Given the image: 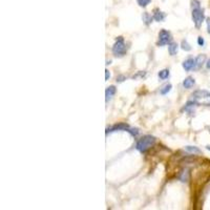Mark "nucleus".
<instances>
[{"instance_id":"obj_1","label":"nucleus","mask_w":210,"mask_h":210,"mask_svg":"<svg viewBox=\"0 0 210 210\" xmlns=\"http://www.w3.org/2000/svg\"><path fill=\"white\" fill-rule=\"evenodd\" d=\"M191 8H192V20H193L196 27H200L202 25L203 21H204V11L201 8V4L199 0H192L191 2Z\"/></svg>"},{"instance_id":"obj_2","label":"nucleus","mask_w":210,"mask_h":210,"mask_svg":"<svg viewBox=\"0 0 210 210\" xmlns=\"http://www.w3.org/2000/svg\"><path fill=\"white\" fill-rule=\"evenodd\" d=\"M191 100L199 105L210 106V92L208 90H196L191 95Z\"/></svg>"},{"instance_id":"obj_3","label":"nucleus","mask_w":210,"mask_h":210,"mask_svg":"<svg viewBox=\"0 0 210 210\" xmlns=\"http://www.w3.org/2000/svg\"><path fill=\"white\" fill-rule=\"evenodd\" d=\"M155 144V138L152 136H144L143 138L137 142L136 148L140 151V152H146L147 150L153 147V145Z\"/></svg>"},{"instance_id":"obj_4","label":"nucleus","mask_w":210,"mask_h":210,"mask_svg":"<svg viewBox=\"0 0 210 210\" xmlns=\"http://www.w3.org/2000/svg\"><path fill=\"white\" fill-rule=\"evenodd\" d=\"M112 53L117 57H122V56H124L126 54V46H125L123 37H119L117 39L116 43L112 46Z\"/></svg>"},{"instance_id":"obj_5","label":"nucleus","mask_w":210,"mask_h":210,"mask_svg":"<svg viewBox=\"0 0 210 210\" xmlns=\"http://www.w3.org/2000/svg\"><path fill=\"white\" fill-rule=\"evenodd\" d=\"M172 41V37L171 34L169 33L166 30H162L159 34V41H158V45L160 46H163V45L166 44H170Z\"/></svg>"},{"instance_id":"obj_6","label":"nucleus","mask_w":210,"mask_h":210,"mask_svg":"<svg viewBox=\"0 0 210 210\" xmlns=\"http://www.w3.org/2000/svg\"><path fill=\"white\" fill-rule=\"evenodd\" d=\"M183 68L187 71H189L191 70H196V59L188 58L187 60H185V61L183 62Z\"/></svg>"},{"instance_id":"obj_7","label":"nucleus","mask_w":210,"mask_h":210,"mask_svg":"<svg viewBox=\"0 0 210 210\" xmlns=\"http://www.w3.org/2000/svg\"><path fill=\"white\" fill-rule=\"evenodd\" d=\"M128 128L129 127L127 124H125V123H120V124L114 125L111 128H108L107 130H106V133H108V131H116V130H127Z\"/></svg>"},{"instance_id":"obj_8","label":"nucleus","mask_w":210,"mask_h":210,"mask_svg":"<svg viewBox=\"0 0 210 210\" xmlns=\"http://www.w3.org/2000/svg\"><path fill=\"white\" fill-rule=\"evenodd\" d=\"M166 15L164 14L163 12H161L160 10H155V14H153L152 18L155 19V21H159V22H161V21H163L164 19H165Z\"/></svg>"},{"instance_id":"obj_9","label":"nucleus","mask_w":210,"mask_h":210,"mask_svg":"<svg viewBox=\"0 0 210 210\" xmlns=\"http://www.w3.org/2000/svg\"><path fill=\"white\" fill-rule=\"evenodd\" d=\"M194 84H196V81H194V79L192 77H187L183 81V86L185 88H191Z\"/></svg>"},{"instance_id":"obj_10","label":"nucleus","mask_w":210,"mask_h":210,"mask_svg":"<svg viewBox=\"0 0 210 210\" xmlns=\"http://www.w3.org/2000/svg\"><path fill=\"white\" fill-rule=\"evenodd\" d=\"M114 94H116V86L111 85V86H109V87L106 88V90H105L106 101H108V99L111 98V97L114 96Z\"/></svg>"},{"instance_id":"obj_11","label":"nucleus","mask_w":210,"mask_h":210,"mask_svg":"<svg viewBox=\"0 0 210 210\" xmlns=\"http://www.w3.org/2000/svg\"><path fill=\"white\" fill-rule=\"evenodd\" d=\"M205 59H206L205 55H199L198 57L196 58V68L202 67V65L205 62Z\"/></svg>"},{"instance_id":"obj_12","label":"nucleus","mask_w":210,"mask_h":210,"mask_svg":"<svg viewBox=\"0 0 210 210\" xmlns=\"http://www.w3.org/2000/svg\"><path fill=\"white\" fill-rule=\"evenodd\" d=\"M177 49H179V45L174 42H171L168 46V51H169V54L171 56H174L175 54L177 53Z\"/></svg>"},{"instance_id":"obj_13","label":"nucleus","mask_w":210,"mask_h":210,"mask_svg":"<svg viewBox=\"0 0 210 210\" xmlns=\"http://www.w3.org/2000/svg\"><path fill=\"white\" fill-rule=\"evenodd\" d=\"M185 149L187 151H189V152L193 153V155H196H196H200V153H201V150L196 146H186Z\"/></svg>"},{"instance_id":"obj_14","label":"nucleus","mask_w":210,"mask_h":210,"mask_svg":"<svg viewBox=\"0 0 210 210\" xmlns=\"http://www.w3.org/2000/svg\"><path fill=\"white\" fill-rule=\"evenodd\" d=\"M169 77V71L168 70H163L159 73V78L161 80H165Z\"/></svg>"},{"instance_id":"obj_15","label":"nucleus","mask_w":210,"mask_h":210,"mask_svg":"<svg viewBox=\"0 0 210 210\" xmlns=\"http://www.w3.org/2000/svg\"><path fill=\"white\" fill-rule=\"evenodd\" d=\"M171 87H172V85L171 84H166L165 86H163V88H162L161 90H160V92H161L162 95H166V94H168V92L171 90Z\"/></svg>"},{"instance_id":"obj_16","label":"nucleus","mask_w":210,"mask_h":210,"mask_svg":"<svg viewBox=\"0 0 210 210\" xmlns=\"http://www.w3.org/2000/svg\"><path fill=\"white\" fill-rule=\"evenodd\" d=\"M142 19L147 25H148L149 23L151 22V20H152V18H151V16L148 14V13H144V14H143V16H142Z\"/></svg>"},{"instance_id":"obj_17","label":"nucleus","mask_w":210,"mask_h":210,"mask_svg":"<svg viewBox=\"0 0 210 210\" xmlns=\"http://www.w3.org/2000/svg\"><path fill=\"white\" fill-rule=\"evenodd\" d=\"M181 46H182V49H183L184 51H186V52H189L190 49H191V46H190V45L188 44V42H187V41H185V40H183V41H182V44H181Z\"/></svg>"},{"instance_id":"obj_18","label":"nucleus","mask_w":210,"mask_h":210,"mask_svg":"<svg viewBox=\"0 0 210 210\" xmlns=\"http://www.w3.org/2000/svg\"><path fill=\"white\" fill-rule=\"evenodd\" d=\"M150 1L151 0H138V4L140 6H142V8H145V6H147L150 3Z\"/></svg>"},{"instance_id":"obj_19","label":"nucleus","mask_w":210,"mask_h":210,"mask_svg":"<svg viewBox=\"0 0 210 210\" xmlns=\"http://www.w3.org/2000/svg\"><path fill=\"white\" fill-rule=\"evenodd\" d=\"M127 131H128L131 136H137L138 133H139V129L138 128H128Z\"/></svg>"},{"instance_id":"obj_20","label":"nucleus","mask_w":210,"mask_h":210,"mask_svg":"<svg viewBox=\"0 0 210 210\" xmlns=\"http://www.w3.org/2000/svg\"><path fill=\"white\" fill-rule=\"evenodd\" d=\"M124 80H126V78H125L124 76H122V75L119 76V77H117V82H120V83H121V82H123Z\"/></svg>"},{"instance_id":"obj_21","label":"nucleus","mask_w":210,"mask_h":210,"mask_svg":"<svg viewBox=\"0 0 210 210\" xmlns=\"http://www.w3.org/2000/svg\"><path fill=\"white\" fill-rule=\"evenodd\" d=\"M198 43H199V45H201V46H203V45H204V43H205L204 39H203L202 37H199V38H198Z\"/></svg>"},{"instance_id":"obj_22","label":"nucleus","mask_w":210,"mask_h":210,"mask_svg":"<svg viewBox=\"0 0 210 210\" xmlns=\"http://www.w3.org/2000/svg\"><path fill=\"white\" fill-rule=\"evenodd\" d=\"M206 23H207V31H208V33L210 34V18L206 19Z\"/></svg>"},{"instance_id":"obj_23","label":"nucleus","mask_w":210,"mask_h":210,"mask_svg":"<svg viewBox=\"0 0 210 210\" xmlns=\"http://www.w3.org/2000/svg\"><path fill=\"white\" fill-rule=\"evenodd\" d=\"M110 77V74H109V71L108 70H105V80H108Z\"/></svg>"},{"instance_id":"obj_24","label":"nucleus","mask_w":210,"mask_h":210,"mask_svg":"<svg viewBox=\"0 0 210 210\" xmlns=\"http://www.w3.org/2000/svg\"><path fill=\"white\" fill-rule=\"evenodd\" d=\"M206 67L208 68V70H210V59H208V61L206 62Z\"/></svg>"},{"instance_id":"obj_25","label":"nucleus","mask_w":210,"mask_h":210,"mask_svg":"<svg viewBox=\"0 0 210 210\" xmlns=\"http://www.w3.org/2000/svg\"><path fill=\"white\" fill-rule=\"evenodd\" d=\"M206 148L208 149V150H210V145H207V146H206Z\"/></svg>"}]
</instances>
